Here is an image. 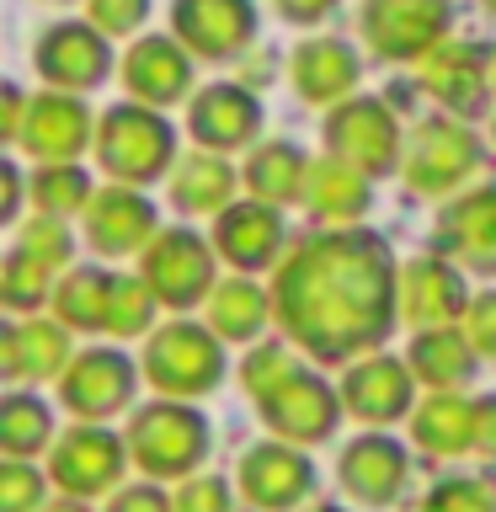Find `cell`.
Instances as JSON below:
<instances>
[{
    "instance_id": "obj_21",
    "label": "cell",
    "mask_w": 496,
    "mask_h": 512,
    "mask_svg": "<svg viewBox=\"0 0 496 512\" xmlns=\"http://www.w3.org/2000/svg\"><path fill=\"white\" fill-rule=\"evenodd\" d=\"M91 139V112L75 102V96H38L27 107V123H22V144L38 160H70L86 150Z\"/></svg>"
},
{
    "instance_id": "obj_33",
    "label": "cell",
    "mask_w": 496,
    "mask_h": 512,
    "mask_svg": "<svg viewBox=\"0 0 496 512\" xmlns=\"http://www.w3.org/2000/svg\"><path fill=\"white\" fill-rule=\"evenodd\" d=\"M59 320L64 326H80V331H107V310H112V278L107 272H70V278L59 283Z\"/></svg>"
},
{
    "instance_id": "obj_2",
    "label": "cell",
    "mask_w": 496,
    "mask_h": 512,
    "mask_svg": "<svg viewBox=\"0 0 496 512\" xmlns=\"http://www.w3.org/2000/svg\"><path fill=\"white\" fill-rule=\"evenodd\" d=\"M176 139L166 118H155L150 107H112L102 128H96V160L102 171H112L118 182H155L160 171L171 166Z\"/></svg>"
},
{
    "instance_id": "obj_4",
    "label": "cell",
    "mask_w": 496,
    "mask_h": 512,
    "mask_svg": "<svg viewBox=\"0 0 496 512\" xmlns=\"http://www.w3.org/2000/svg\"><path fill=\"white\" fill-rule=\"evenodd\" d=\"M144 374H150L160 395H203L224 374V352L214 342V331L166 326V331H155L150 352H144Z\"/></svg>"
},
{
    "instance_id": "obj_16",
    "label": "cell",
    "mask_w": 496,
    "mask_h": 512,
    "mask_svg": "<svg viewBox=\"0 0 496 512\" xmlns=\"http://www.w3.org/2000/svg\"><path fill=\"white\" fill-rule=\"evenodd\" d=\"M336 475H342V491L352 502L363 507H384L395 502V491L406 486V454H400V443L379 438V432H368V438L347 443L342 464H336Z\"/></svg>"
},
{
    "instance_id": "obj_19",
    "label": "cell",
    "mask_w": 496,
    "mask_h": 512,
    "mask_svg": "<svg viewBox=\"0 0 496 512\" xmlns=\"http://www.w3.org/2000/svg\"><path fill=\"white\" fill-rule=\"evenodd\" d=\"M123 86L128 96H139V107H171L192 86V64L171 38H144L123 59Z\"/></svg>"
},
{
    "instance_id": "obj_50",
    "label": "cell",
    "mask_w": 496,
    "mask_h": 512,
    "mask_svg": "<svg viewBox=\"0 0 496 512\" xmlns=\"http://www.w3.org/2000/svg\"><path fill=\"white\" fill-rule=\"evenodd\" d=\"M315 512H342V507H315Z\"/></svg>"
},
{
    "instance_id": "obj_14",
    "label": "cell",
    "mask_w": 496,
    "mask_h": 512,
    "mask_svg": "<svg viewBox=\"0 0 496 512\" xmlns=\"http://www.w3.org/2000/svg\"><path fill=\"white\" fill-rule=\"evenodd\" d=\"M107 43L102 32L86 27V22H59L38 38V70L43 80L54 86H70V91H91L96 80L107 75Z\"/></svg>"
},
{
    "instance_id": "obj_23",
    "label": "cell",
    "mask_w": 496,
    "mask_h": 512,
    "mask_svg": "<svg viewBox=\"0 0 496 512\" xmlns=\"http://www.w3.org/2000/svg\"><path fill=\"white\" fill-rule=\"evenodd\" d=\"M342 406L358 422H395L411 406V374L395 358H368L342 379Z\"/></svg>"
},
{
    "instance_id": "obj_25",
    "label": "cell",
    "mask_w": 496,
    "mask_h": 512,
    "mask_svg": "<svg viewBox=\"0 0 496 512\" xmlns=\"http://www.w3.org/2000/svg\"><path fill=\"white\" fill-rule=\"evenodd\" d=\"M358 86V54L336 38H315L294 48V91L304 102H336Z\"/></svg>"
},
{
    "instance_id": "obj_32",
    "label": "cell",
    "mask_w": 496,
    "mask_h": 512,
    "mask_svg": "<svg viewBox=\"0 0 496 512\" xmlns=\"http://www.w3.org/2000/svg\"><path fill=\"white\" fill-rule=\"evenodd\" d=\"M411 368L422 374V384H432V390H448V384L470 379L475 347L464 342L459 331H422L411 342Z\"/></svg>"
},
{
    "instance_id": "obj_28",
    "label": "cell",
    "mask_w": 496,
    "mask_h": 512,
    "mask_svg": "<svg viewBox=\"0 0 496 512\" xmlns=\"http://www.w3.org/2000/svg\"><path fill=\"white\" fill-rule=\"evenodd\" d=\"M230 192H235V171L214 155H192L171 176V203L182 208V214H214V208L224 214V208H230Z\"/></svg>"
},
{
    "instance_id": "obj_35",
    "label": "cell",
    "mask_w": 496,
    "mask_h": 512,
    "mask_svg": "<svg viewBox=\"0 0 496 512\" xmlns=\"http://www.w3.org/2000/svg\"><path fill=\"white\" fill-rule=\"evenodd\" d=\"M32 198H38V214L48 219H64V214H80V208H91V182L80 166H43L32 176Z\"/></svg>"
},
{
    "instance_id": "obj_31",
    "label": "cell",
    "mask_w": 496,
    "mask_h": 512,
    "mask_svg": "<svg viewBox=\"0 0 496 512\" xmlns=\"http://www.w3.org/2000/svg\"><path fill=\"white\" fill-rule=\"evenodd\" d=\"M267 320V294L246 278H230L214 288V299H208V331L224 336V342H246V336L262 331Z\"/></svg>"
},
{
    "instance_id": "obj_44",
    "label": "cell",
    "mask_w": 496,
    "mask_h": 512,
    "mask_svg": "<svg viewBox=\"0 0 496 512\" xmlns=\"http://www.w3.org/2000/svg\"><path fill=\"white\" fill-rule=\"evenodd\" d=\"M464 342L475 352H486V358H496V294H480L470 304V315H464Z\"/></svg>"
},
{
    "instance_id": "obj_20",
    "label": "cell",
    "mask_w": 496,
    "mask_h": 512,
    "mask_svg": "<svg viewBox=\"0 0 496 512\" xmlns=\"http://www.w3.org/2000/svg\"><path fill=\"white\" fill-rule=\"evenodd\" d=\"M187 128L203 150H235V144H246L256 128H262V107H256V96L240 91V86H208L198 102H192Z\"/></svg>"
},
{
    "instance_id": "obj_45",
    "label": "cell",
    "mask_w": 496,
    "mask_h": 512,
    "mask_svg": "<svg viewBox=\"0 0 496 512\" xmlns=\"http://www.w3.org/2000/svg\"><path fill=\"white\" fill-rule=\"evenodd\" d=\"M107 512H171V502H166V496H160L155 486H128V491L112 496Z\"/></svg>"
},
{
    "instance_id": "obj_10",
    "label": "cell",
    "mask_w": 496,
    "mask_h": 512,
    "mask_svg": "<svg viewBox=\"0 0 496 512\" xmlns=\"http://www.w3.org/2000/svg\"><path fill=\"white\" fill-rule=\"evenodd\" d=\"M48 475L70 496H102L123 475V443L107 427H70L48 459Z\"/></svg>"
},
{
    "instance_id": "obj_36",
    "label": "cell",
    "mask_w": 496,
    "mask_h": 512,
    "mask_svg": "<svg viewBox=\"0 0 496 512\" xmlns=\"http://www.w3.org/2000/svg\"><path fill=\"white\" fill-rule=\"evenodd\" d=\"M155 304H160V299L150 294V283H139V278H112L107 331H112V336H139V331H150Z\"/></svg>"
},
{
    "instance_id": "obj_8",
    "label": "cell",
    "mask_w": 496,
    "mask_h": 512,
    "mask_svg": "<svg viewBox=\"0 0 496 512\" xmlns=\"http://www.w3.org/2000/svg\"><path fill=\"white\" fill-rule=\"evenodd\" d=\"M326 144L331 155H342L347 166H358L363 176L390 171L395 150H400V128L390 118V107L374 102V96H352L326 118Z\"/></svg>"
},
{
    "instance_id": "obj_42",
    "label": "cell",
    "mask_w": 496,
    "mask_h": 512,
    "mask_svg": "<svg viewBox=\"0 0 496 512\" xmlns=\"http://www.w3.org/2000/svg\"><path fill=\"white\" fill-rule=\"evenodd\" d=\"M171 512H230V486L214 475H198V480H182Z\"/></svg>"
},
{
    "instance_id": "obj_1",
    "label": "cell",
    "mask_w": 496,
    "mask_h": 512,
    "mask_svg": "<svg viewBox=\"0 0 496 512\" xmlns=\"http://www.w3.org/2000/svg\"><path fill=\"white\" fill-rule=\"evenodd\" d=\"M395 267L374 235H315L278 267L272 310L283 331L320 363L384 342L395 320Z\"/></svg>"
},
{
    "instance_id": "obj_26",
    "label": "cell",
    "mask_w": 496,
    "mask_h": 512,
    "mask_svg": "<svg viewBox=\"0 0 496 512\" xmlns=\"http://www.w3.org/2000/svg\"><path fill=\"white\" fill-rule=\"evenodd\" d=\"M0 358H6V379H48L70 363V342H64L59 326H16L0 336Z\"/></svg>"
},
{
    "instance_id": "obj_7",
    "label": "cell",
    "mask_w": 496,
    "mask_h": 512,
    "mask_svg": "<svg viewBox=\"0 0 496 512\" xmlns=\"http://www.w3.org/2000/svg\"><path fill=\"white\" fill-rule=\"evenodd\" d=\"M448 27L443 0H368L363 6V38L379 59H427Z\"/></svg>"
},
{
    "instance_id": "obj_22",
    "label": "cell",
    "mask_w": 496,
    "mask_h": 512,
    "mask_svg": "<svg viewBox=\"0 0 496 512\" xmlns=\"http://www.w3.org/2000/svg\"><path fill=\"white\" fill-rule=\"evenodd\" d=\"M422 86L454 112H480V102H486V54L475 43H438L422 59Z\"/></svg>"
},
{
    "instance_id": "obj_12",
    "label": "cell",
    "mask_w": 496,
    "mask_h": 512,
    "mask_svg": "<svg viewBox=\"0 0 496 512\" xmlns=\"http://www.w3.org/2000/svg\"><path fill=\"white\" fill-rule=\"evenodd\" d=\"M240 491L262 512H288L315 491V464L283 443H262L240 459Z\"/></svg>"
},
{
    "instance_id": "obj_47",
    "label": "cell",
    "mask_w": 496,
    "mask_h": 512,
    "mask_svg": "<svg viewBox=\"0 0 496 512\" xmlns=\"http://www.w3.org/2000/svg\"><path fill=\"white\" fill-rule=\"evenodd\" d=\"M278 6V16H288V22H320L336 0H272Z\"/></svg>"
},
{
    "instance_id": "obj_37",
    "label": "cell",
    "mask_w": 496,
    "mask_h": 512,
    "mask_svg": "<svg viewBox=\"0 0 496 512\" xmlns=\"http://www.w3.org/2000/svg\"><path fill=\"white\" fill-rule=\"evenodd\" d=\"M299 374V363H294V352H288L283 342H262L246 358V368H240V379H246V390H251V400H262V395H272L283 379H294Z\"/></svg>"
},
{
    "instance_id": "obj_46",
    "label": "cell",
    "mask_w": 496,
    "mask_h": 512,
    "mask_svg": "<svg viewBox=\"0 0 496 512\" xmlns=\"http://www.w3.org/2000/svg\"><path fill=\"white\" fill-rule=\"evenodd\" d=\"M475 448L496 459V395H480L475 400Z\"/></svg>"
},
{
    "instance_id": "obj_34",
    "label": "cell",
    "mask_w": 496,
    "mask_h": 512,
    "mask_svg": "<svg viewBox=\"0 0 496 512\" xmlns=\"http://www.w3.org/2000/svg\"><path fill=\"white\" fill-rule=\"evenodd\" d=\"M48 438H54V416H48L43 400L6 395V406H0V448H6L11 459H27V454H38Z\"/></svg>"
},
{
    "instance_id": "obj_15",
    "label": "cell",
    "mask_w": 496,
    "mask_h": 512,
    "mask_svg": "<svg viewBox=\"0 0 496 512\" xmlns=\"http://www.w3.org/2000/svg\"><path fill=\"white\" fill-rule=\"evenodd\" d=\"M400 315L422 331H443L454 315H470V299H464V278L438 256H422L400 272Z\"/></svg>"
},
{
    "instance_id": "obj_30",
    "label": "cell",
    "mask_w": 496,
    "mask_h": 512,
    "mask_svg": "<svg viewBox=\"0 0 496 512\" xmlns=\"http://www.w3.org/2000/svg\"><path fill=\"white\" fill-rule=\"evenodd\" d=\"M246 182L262 203H294L304 187H310V166H304V155L294 144H262V150L251 155L246 166Z\"/></svg>"
},
{
    "instance_id": "obj_27",
    "label": "cell",
    "mask_w": 496,
    "mask_h": 512,
    "mask_svg": "<svg viewBox=\"0 0 496 512\" xmlns=\"http://www.w3.org/2000/svg\"><path fill=\"white\" fill-rule=\"evenodd\" d=\"M304 198L320 219H358L368 208V176L358 166H347L342 155H326L310 166V187H304Z\"/></svg>"
},
{
    "instance_id": "obj_49",
    "label": "cell",
    "mask_w": 496,
    "mask_h": 512,
    "mask_svg": "<svg viewBox=\"0 0 496 512\" xmlns=\"http://www.w3.org/2000/svg\"><path fill=\"white\" fill-rule=\"evenodd\" d=\"M43 512H86L80 502H54V507H43Z\"/></svg>"
},
{
    "instance_id": "obj_39",
    "label": "cell",
    "mask_w": 496,
    "mask_h": 512,
    "mask_svg": "<svg viewBox=\"0 0 496 512\" xmlns=\"http://www.w3.org/2000/svg\"><path fill=\"white\" fill-rule=\"evenodd\" d=\"M48 294V267L32 262L27 251H11L6 262V304L11 310H32V304H43Z\"/></svg>"
},
{
    "instance_id": "obj_5",
    "label": "cell",
    "mask_w": 496,
    "mask_h": 512,
    "mask_svg": "<svg viewBox=\"0 0 496 512\" xmlns=\"http://www.w3.org/2000/svg\"><path fill=\"white\" fill-rule=\"evenodd\" d=\"M144 283H150V294L160 304H171V310H187V304L198 299H214V256L198 235L187 230H166L150 240V251H144Z\"/></svg>"
},
{
    "instance_id": "obj_6",
    "label": "cell",
    "mask_w": 496,
    "mask_h": 512,
    "mask_svg": "<svg viewBox=\"0 0 496 512\" xmlns=\"http://www.w3.org/2000/svg\"><path fill=\"white\" fill-rule=\"evenodd\" d=\"M480 144L470 128H459L454 118H432L416 128L411 150H406V187L422 198H443L448 187H459L475 171Z\"/></svg>"
},
{
    "instance_id": "obj_18",
    "label": "cell",
    "mask_w": 496,
    "mask_h": 512,
    "mask_svg": "<svg viewBox=\"0 0 496 512\" xmlns=\"http://www.w3.org/2000/svg\"><path fill=\"white\" fill-rule=\"evenodd\" d=\"M438 246L470 272H496V187H480L448 208L438 224Z\"/></svg>"
},
{
    "instance_id": "obj_38",
    "label": "cell",
    "mask_w": 496,
    "mask_h": 512,
    "mask_svg": "<svg viewBox=\"0 0 496 512\" xmlns=\"http://www.w3.org/2000/svg\"><path fill=\"white\" fill-rule=\"evenodd\" d=\"M16 251H27L43 267H59V262H70V230H64V219L38 214L32 224H22V246Z\"/></svg>"
},
{
    "instance_id": "obj_51",
    "label": "cell",
    "mask_w": 496,
    "mask_h": 512,
    "mask_svg": "<svg viewBox=\"0 0 496 512\" xmlns=\"http://www.w3.org/2000/svg\"><path fill=\"white\" fill-rule=\"evenodd\" d=\"M486 6H491V11H496V0H486Z\"/></svg>"
},
{
    "instance_id": "obj_43",
    "label": "cell",
    "mask_w": 496,
    "mask_h": 512,
    "mask_svg": "<svg viewBox=\"0 0 496 512\" xmlns=\"http://www.w3.org/2000/svg\"><path fill=\"white\" fill-rule=\"evenodd\" d=\"M150 11V0H91V22L96 32H134Z\"/></svg>"
},
{
    "instance_id": "obj_48",
    "label": "cell",
    "mask_w": 496,
    "mask_h": 512,
    "mask_svg": "<svg viewBox=\"0 0 496 512\" xmlns=\"http://www.w3.org/2000/svg\"><path fill=\"white\" fill-rule=\"evenodd\" d=\"M0 182H6V219H16V203H22V182H16V166H0Z\"/></svg>"
},
{
    "instance_id": "obj_40",
    "label": "cell",
    "mask_w": 496,
    "mask_h": 512,
    "mask_svg": "<svg viewBox=\"0 0 496 512\" xmlns=\"http://www.w3.org/2000/svg\"><path fill=\"white\" fill-rule=\"evenodd\" d=\"M0 512H43V475L32 464L11 459L0 470Z\"/></svg>"
},
{
    "instance_id": "obj_9",
    "label": "cell",
    "mask_w": 496,
    "mask_h": 512,
    "mask_svg": "<svg viewBox=\"0 0 496 512\" xmlns=\"http://www.w3.org/2000/svg\"><path fill=\"white\" fill-rule=\"evenodd\" d=\"M59 395L80 422H102V416L123 411L128 395H134V363H128L123 352L91 347L86 358H75L70 368H64Z\"/></svg>"
},
{
    "instance_id": "obj_17",
    "label": "cell",
    "mask_w": 496,
    "mask_h": 512,
    "mask_svg": "<svg viewBox=\"0 0 496 512\" xmlns=\"http://www.w3.org/2000/svg\"><path fill=\"white\" fill-rule=\"evenodd\" d=\"M155 235V208L128 187H107L96 192L91 208H86V240L102 256H128L139 251L144 240Z\"/></svg>"
},
{
    "instance_id": "obj_24",
    "label": "cell",
    "mask_w": 496,
    "mask_h": 512,
    "mask_svg": "<svg viewBox=\"0 0 496 512\" xmlns=\"http://www.w3.org/2000/svg\"><path fill=\"white\" fill-rule=\"evenodd\" d=\"M214 246H219L224 262H235V267H267L283 246V219L272 214L267 203H235L219 214Z\"/></svg>"
},
{
    "instance_id": "obj_11",
    "label": "cell",
    "mask_w": 496,
    "mask_h": 512,
    "mask_svg": "<svg viewBox=\"0 0 496 512\" xmlns=\"http://www.w3.org/2000/svg\"><path fill=\"white\" fill-rule=\"evenodd\" d=\"M171 27L187 48H198L203 59H230L251 43L256 11L251 0H176Z\"/></svg>"
},
{
    "instance_id": "obj_41",
    "label": "cell",
    "mask_w": 496,
    "mask_h": 512,
    "mask_svg": "<svg viewBox=\"0 0 496 512\" xmlns=\"http://www.w3.org/2000/svg\"><path fill=\"white\" fill-rule=\"evenodd\" d=\"M422 512H496V502L486 496V486H475V480H443V486L422 502Z\"/></svg>"
},
{
    "instance_id": "obj_29",
    "label": "cell",
    "mask_w": 496,
    "mask_h": 512,
    "mask_svg": "<svg viewBox=\"0 0 496 512\" xmlns=\"http://www.w3.org/2000/svg\"><path fill=\"white\" fill-rule=\"evenodd\" d=\"M416 443L427 454H464L475 448V406L459 395H432L422 411H416Z\"/></svg>"
},
{
    "instance_id": "obj_3",
    "label": "cell",
    "mask_w": 496,
    "mask_h": 512,
    "mask_svg": "<svg viewBox=\"0 0 496 512\" xmlns=\"http://www.w3.org/2000/svg\"><path fill=\"white\" fill-rule=\"evenodd\" d=\"M208 448V432H203V416L187 411V406H150L134 416V427H128V454L144 475L155 480H171V475H187L192 464L203 459Z\"/></svg>"
},
{
    "instance_id": "obj_13",
    "label": "cell",
    "mask_w": 496,
    "mask_h": 512,
    "mask_svg": "<svg viewBox=\"0 0 496 512\" xmlns=\"http://www.w3.org/2000/svg\"><path fill=\"white\" fill-rule=\"evenodd\" d=\"M256 406H262L267 427H278L283 438H294V443H320V438H331L342 400L331 395L326 379H315V374H304V368H299L294 379H283L278 390L262 395Z\"/></svg>"
}]
</instances>
